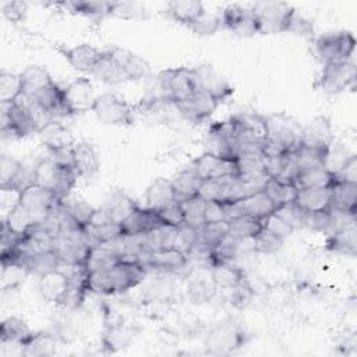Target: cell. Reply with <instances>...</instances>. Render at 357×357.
I'll return each mask as SVG.
<instances>
[{"label":"cell","mask_w":357,"mask_h":357,"mask_svg":"<svg viewBox=\"0 0 357 357\" xmlns=\"http://www.w3.org/2000/svg\"><path fill=\"white\" fill-rule=\"evenodd\" d=\"M146 275V268L131 259H120L113 265L88 272V290L96 294L114 296L137 287Z\"/></svg>","instance_id":"cell-1"},{"label":"cell","mask_w":357,"mask_h":357,"mask_svg":"<svg viewBox=\"0 0 357 357\" xmlns=\"http://www.w3.org/2000/svg\"><path fill=\"white\" fill-rule=\"evenodd\" d=\"M268 137L262 145L264 156H286L300 146L301 126L284 113L266 116Z\"/></svg>","instance_id":"cell-2"},{"label":"cell","mask_w":357,"mask_h":357,"mask_svg":"<svg viewBox=\"0 0 357 357\" xmlns=\"http://www.w3.org/2000/svg\"><path fill=\"white\" fill-rule=\"evenodd\" d=\"M312 50L322 64L350 61L356 50V38L349 31L325 32L314 40Z\"/></svg>","instance_id":"cell-3"},{"label":"cell","mask_w":357,"mask_h":357,"mask_svg":"<svg viewBox=\"0 0 357 357\" xmlns=\"http://www.w3.org/2000/svg\"><path fill=\"white\" fill-rule=\"evenodd\" d=\"M78 174L73 169H66L49 158L39 160L33 166V184L50 190L60 201L73 192Z\"/></svg>","instance_id":"cell-4"},{"label":"cell","mask_w":357,"mask_h":357,"mask_svg":"<svg viewBox=\"0 0 357 357\" xmlns=\"http://www.w3.org/2000/svg\"><path fill=\"white\" fill-rule=\"evenodd\" d=\"M250 10L252 11L259 35H275L287 32L289 24L296 8L284 1H257Z\"/></svg>","instance_id":"cell-5"},{"label":"cell","mask_w":357,"mask_h":357,"mask_svg":"<svg viewBox=\"0 0 357 357\" xmlns=\"http://www.w3.org/2000/svg\"><path fill=\"white\" fill-rule=\"evenodd\" d=\"M96 120L107 126H131L134 123V109L121 96L105 92L96 96L92 110Z\"/></svg>","instance_id":"cell-6"},{"label":"cell","mask_w":357,"mask_h":357,"mask_svg":"<svg viewBox=\"0 0 357 357\" xmlns=\"http://www.w3.org/2000/svg\"><path fill=\"white\" fill-rule=\"evenodd\" d=\"M156 82L163 96L172 105L191 96L197 91L191 67H173L162 70L156 77Z\"/></svg>","instance_id":"cell-7"},{"label":"cell","mask_w":357,"mask_h":357,"mask_svg":"<svg viewBox=\"0 0 357 357\" xmlns=\"http://www.w3.org/2000/svg\"><path fill=\"white\" fill-rule=\"evenodd\" d=\"M191 68L195 89L211 96L219 105L225 103L234 93V88L213 68V66L204 63Z\"/></svg>","instance_id":"cell-8"},{"label":"cell","mask_w":357,"mask_h":357,"mask_svg":"<svg viewBox=\"0 0 357 357\" xmlns=\"http://www.w3.org/2000/svg\"><path fill=\"white\" fill-rule=\"evenodd\" d=\"M356 75V63L353 60L324 64L317 86L328 95H336L354 88Z\"/></svg>","instance_id":"cell-9"},{"label":"cell","mask_w":357,"mask_h":357,"mask_svg":"<svg viewBox=\"0 0 357 357\" xmlns=\"http://www.w3.org/2000/svg\"><path fill=\"white\" fill-rule=\"evenodd\" d=\"M53 250L66 266H85L92 245L89 244L85 230L73 234H61L56 237Z\"/></svg>","instance_id":"cell-10"},{"label":"cell","mask_w":357,"mask_h":357,"mask_svg":"<svg viewBox=\"0 0 357 357\" xmlns=\"http://www.w3.org/2000/svg\"><path fill=\"white\" fill-rule=\"evenodd\" d=\"M229 119L233 126L237 145L244 142L264 144L266 141V116H262L257 112H241Z\"/></svg>","instance_id":"cell-11"},{"label":"cell","mask_w":357,"mask_h":357,"mask_svg":"<svg viewBox=\"0 0 357 357\" xmlns=\"http://www.w3.org/2000/svg\"><path fill=\"white\" fill-rule=\"evenodd\" d=\"M138 205L123 191L112 192L105 204L95 209V213L88 225H105L117 223L120 225Z\"/></svg>","instance_id":"cell-12"},{"label":"cell","mask_w":357,"mask_h":357,"mask_svg":"<svg viewBox=\"0 0 357 357\" xmlns=\"http://www.w3.org/2000/svg\"><path fill=\"white\" fill-rule=\"evenodd\" d=\"M220 25L237 36H254L258 33L257 20L252 11L240 4H229L220 13Z\"/></svg>","instance_id":"cell-13"},{"label":"cell","mask_w":357,"mask_h":357,"mask_svg":"<svg viewBox=\"0 0 357 357\" xmlns=\"http://www.w3.org/2000/svg\"><path fill=\"white\" fill-rule=\"evenodd\" d=\"M64 103L70 116L82 114L92 110L93 102L96 99L93 85L89 78L78 77L63 88Z\"/></svg>","instance_id":"cell-14"},{"label":"cell","mask_w":357,"mask_h":357,"mask_svg":"<svg viewBox=\"0 0 357 357\" xmlns=\"http://www.w3.org/2000/svg\"><path fill=\"white\" fill-rule=\"evenodd\" d=\"M18 202L33 216L35 222L38 223L50 213L60 199L50 190L38 184H31L20 192Z\"/></svg>","instance_id":"cell-15"},{"label":"cell","mask_w":357,"mask_h":357,"mask_svg":"<svg viewBox=\"0 0 357 357\" xmlns=\"http://www.w3.org/2000/svg\"><path fill=\"white\" fill-rule=\"evenodd\" d=\"M206 144L209 146L208 152H212L226 159H234L237 141L230 119L223 121H215L209 126Z\"/></svg>","instance_id":"cell-16"},{"label":"cell","mask_w":357,"mask_h":357,"mask_svg":"<svg viewBox=\"0 0 357 357\" xmlns=\"http://www.w3.org/2000/svg\"><path fill=\"white\" fill-rule=\"evenodd\" d=\"M173 106L187 121L192 124H202L213 114L219 103L215 102L211 96L195 91L191 96L176 102Z\"/></svg>","instance_id":"cell-17"},{"label":"cell","mask_w":357,"mask_h":357,"mask_svg":"<svg viewBox=\"0 0 357 357\" xmlns=\"http://www.w3.org/2000/svg\"><path fill=\"white\" fill-rule=\"evenodd\" d=\"M247 337L248 335L240 326L230 324L219 325L211 332L206 347L213 354H229L247 343Z\"/></svg>","instance_id":"cell-18"},{"label":"cell","mask_w":357,"mask_h":357,"mask_svg":"<svg viewBox=\"0 0 357 357\" xmlns=\"http://www.w3.org/2000/svg\"><path fill=\"white\" fill-rule=\"evenodd\" d=\"M191 166L195 169L202 180H215L226 176H237V166L234 159H226L212 152H204L197 156Z\"/></svg>","instance_id":"cell-19"},{"label":"cell","mask_w":357,"mask_h":357,"mask_svg":"<svg viewBox=\"0 0 357 357\" xmlns=\"http://www.w3.org/2000/svg\"><path fill=\"white\" fill-rule=\"evenodd\" d=\"M165 225L156 211L146 206H137L121 223V236H142Z\"/></svg>","instance_id":"cell-20"},{"label":"cell","mask_w":357,"mask_h":357,"mask_svg":"<svg viewBox=\"0 0 357 357\" xmlns=\"http://www.w3.org/2000/svg\"><path fill=\"white\" fill-rule=\"evenodd\" d=\"M110 57L119 64V67L123 70V73L127 77V81H139L149 75V64L145 59L138 56L137 53L120 47V46H112L106 49Z\"/></svg>","instance_id":"cell-21"},{"label":"cell","mask_w":357,"mask_h":357,"mask_svg":"<svg viewBox=\"0 0 357 357\" xmlns=\"http://www.w3.org/2000/svg\"><path fill=\"white\" fill-rule=\"evenodd\" d=\"M138 262H141L146 269L155 268L166 272H178L187 265L188 258L177 248H163L142 254L138 258Z\"/></svg>","instance_id":"cell-22"},{"label":"cell","mask_w":357,"mask_h":357,"mask_svg":"<svg viewBox=\"0 0 357 357\" xmlns=\"http://www.w3.org/2000/svg\"><path fill=\"white\" fill-rule=\"evenodd\" d=\"M60 53L74 70L89 74L96 63L102 59L105 50L88 43H81L73 47H63L60 49Z\"/></svg>","instance_id":"cell-23"},{"label":"cell","mask_w":357,"mask_h":357,"mask_svg":"<svg viewBox=\"0 0 357 357\" xmlns=\"http://www.w3.org/2000/svg\"><path fill=\"white\" fill-rule=\"evenodd\" d=\"M332 141V126L329 119L325 116H317L301 127L300 145L303 146L324 149L328 148Z\"/></svg>","instance_id":"cell-24"},{"label":"cell","mask_w":357,"mask_h":357,"mask_svg":"<svg viewBox=\"0 0 357 357\" xmlns=\"http://www.w3.org/2000/svg\"><path fill=\"white\" fill-rule=\"evenodd\" d=\"M326 250L354 257L357 251V230H356V219L347 220L336 227L326 238Z\"/></svg>","instance_id":"cell-25"},{"label":"cell","mask_w":357,"mask_h":357,"mask_svg":"<svg viewBox=\"0 0 357 357\" xmlns=\"http://www.w3.org/2000/svg\"><path fill=\"white\" fill-rule=\"evenodd\" d=\"M331 187H307L298 188L294 199L304 213H315L331 209Z\"/></svg>","instance_id":"cell-26"},{"label":"cell","mask_w":357,"mask_h":357,"mask_svg":"<svg viewBox=\"0 0 357 357\" xmlns=\"http://www.w3.org/2000/svg\"><path fill=\"white\" fill-rule=\"evenodd\" d=\"M331 209L356 216L357 213V183L335 181L331 187Z\"/></svg>","instance_id":"cell-27"},{"label":"cell","mask_w":357,"mask_h":357,"mask_svg":"<svg viewBox=\"0 0 357 357\" xmlns=\"http://www.w3.org/2000/svg\"><path fill=\"white\" fill-rule=\"evenodd\" d=\"M74 153H75V172L78 177L91 178L99 172L100 160L92 144L84 142V141L75 142Z\"/></svg>","instance_id":"cell-28"},{"label":"cell","mask_w":357,"mask_h":357,"mask_svg":"<svg viewBox=\"0 0 357 357\" xmlns=\"http://www.w3.org/2000/svg\"><path fill=\"white\" fill-rule=\"evenodd\" d=\"M144 198H145V206L153 211H159L163 206L177 201L170 180L163 177L155 178L148 185V188L145 190Z\"/></svg>","instance_id":"cell-29"},{"label":"cell","mask_w":357,"mask_h":357,"mask_svg":"<svg viewBox=\"0 0 357 357\" xmlns=\"http://www.w3.org/2000/svg\"><path fill=\"white\" fill-rule=\"evenodd\" d=\"M61 266V261L57 257L54 250H46L39 251L36 254L29 255L22 262V269L26 273L35 275L38 278H43L52 272L59 271Z\"/></svg>","instance_id":"cell-30"},{"label":"cell","mask_w":357,"mask_h":357,"mask_svg":"<svg viewBox=\"0 0 357 357\" xmlns=\"http://www.w3.org/2000/svg\"><path fill=\"white\" fill-rule=\"evenodd\" d=\"M170 183L174 190L177 201H184L198 195V190L201 187L202 178L198 176V173L190 163V166L176 173L170 180Z\"/></svg>","instance_id":"cell-31"},{"label":"cell","mask_w":357,"mask_h":357,"mask_svg":"<svg viewBox=\"0 0 357 357\" xmlns=\"http://www.w3.org/2000/svg\"><path fill=\"white\" fill-rule=\"evenodd\" d=\"M33 332L26 322L18 317H8L0 326V344H13L20 349L32 337Z\"/></svg>","instance_id":"cell-32"},{"label":"cell","mask_w":357,"mask_h":357,"mask_svg":"<svg viewBox=\"0 0 357 357\" xmlns=\"http://www.w3.org/2000/svg\"><path fill=\"white\" fill-rule=\"evenodd\" d=\"M20 77L22 84V95L28 98L56 82L49 71L42 66H28L20 73Z\"/></svg>","instance_id":"cell-33"},{"label":"cell","mask_w":357,"mask_h":357,"mask_svg":"<svg viewBox=\"0 0 357 357\" xmlns=\"http://www.w3.org/2000/svg\"><path fill=\"white\" fill-rule=\"evenodd\" d=\"M205 7L201 1L185 0V1H170L166 7V14L170 20L185 25L187 28L205 13Z\"/></svg>","instance_id":"cell-34"},{"label":"cell","mask_w":357,"mask_h":357,"mask_svg":"<svg viewBox=\"0 0 357 357\" xmlns=\"http://www.w3.org/2000/svg\"><path fill=\"white\" fill-rule=\"evenodd\" d=\"M89 75H92L95 79L107 85H119L127 81L126 74L119 67V64L110 57L106 49L102 59L96 63V66L92 68Z\"/></svg>","instance_id":"cell-35"},{"label":"cell","mask_w":357,"mask_h":357,"mask_svg":"<svg viewBox=\"0 0 357 357\" xmlns=\"http://www.w3.org/2000/svg\"><path fill=\"white\" fill-rule=\"evenodd\" d=\"M59 6L64 7L71 14L84 15L88 18H103L112 15L113 1H91V0H75V1H63Z\"/></svg>","instance_id":"cell-36"},{"label":"cell","mask_w":357,"mask_h":357,"mask_svg":"<svg viewBox=\"0 0 357 357\" xmlns=\"http://www.w3.org/2000/svg\"><path fill=\"white\" fill-rule=\"evenodd\" d=\"M336 181L333 173H331L324 166H311L298 170L296 177V187L297 188H307V187H332Z\"/></svg>","instance_id":"cell-37"},{"label":"cell","mask_w":357,"mask_h":357,"mask_svg":"<svg viewBox=\"0 0 357 357\" xmlns=\"http://www.w3.org/2000/svg\"><path fill=\"white\" fill-rule=\"evenodd\" d=\"M241 240L233 237L231 234H226L220 241H218L209 252V264L211 266L219 264H229L231 262L240 252Z\"/></svg>","instance_id":"cell-38"},{"label":"cell","mask_w":357,"mask_h":357,"mask_svg":"<svg viewBox=\"0 0 357 357\" xmlns=\"http://www.w3.org/2000/svg\"><path fill=\"white\" fill-rule=\"evenodd\" d=\"M60 205L75 222H78L84 227L91 222L96 209L92 205H89L82 197L75 195L73 192L63 198L60 201Z\"/></svg>","instance_id":"cell-39"},{"label":"cell","mask_w":357,"mask_h":357,"mask_svg":"<svg viewBox=\"0 0 357 357\" xmlns=\"http://www.w3.org/2000/svg\"><path fill=\"white\" fill-rule=\"evenodd\" d=\"M227 226L229 234L241 241H245L251 240L262 229L264 222L248 215H237L227 220Z\"/></svg>","instance_id":"cell-40"},{"label":"cell","mask_w":357,"mask_h":357,"mask_svg":"<svg viewBox=\"0 0 357 357\" xmlns=\"http://www.w3.org/2000/svg\"><path fill=\"white\" fill-rule=\"evenodd\" d=\"M211 278L216 287L226 290L234 289L243 279H245L243 271L237 266L230 265V262L211 266Z\"/></svg>","instance_id":"cell-41"},{"label":"cell","mask_w":357,"mask_h":357,"mask_svg":"<svg viewBox=\"0 0 357 357\" xmlns=\"http://www.w3.org/2000/svg\"><path fill=\"white\" fill-rule=\"evenodd\" d=\"M39 279H40L39 289H40L43 297L56 304L67 286V282H68L67 273L59 269V271L52 272Z\"/></svg>","instance_id":"cell-42"},{"label":"cell","mask_w":357,"mask_h":357,"mask_svg":"<svg viewBox=\"0 0 357 357\" xmlns=\"http://www.w3.org/2000/svg\"><path fill=\"white\" fill-rule=\"evenodd\" d=\"M297 190L298 188L294 184H284L272 177L266 181V184L264 187V192L269 197V199L273 202L276 209L282 205L294 202Z\"/></svg>","instance_id":"cell-43"},{"label":"cell","mask_w":357,"mask_h":357,"mask_svg":"<svg viewBox=\"0 0 357 357\" xmlns=\"http://www.w3.org/2000/svg\"><path fill=\"white\" fill-rule=\"evenodd\" d=\"M250 241H252V248L255 252L271 255L282 250L284 238L266 226H262V229Z\"/></svg>","instance_id":"cell-44"},{"label":"cell","mask_w":357,"mask_h":357,"mask_svg":"<svg viewBox=\"0 0 357 357\" xmlns=\"http://www.w3.org/2000/svg\"><path fill=\"white\" fill-rule=\"evenodd\" d=\"M1 222L18 234H25L36 223L33 216L20 202H17V205L7 212Z\"/></svg>","instance_id":"cell-45"},{"label":"cell","mask_w":357,"mask_h":357,"mask_svg":"<svg viewBox=\"0 0 357 357\" xmlns=\"http://www.w3.org/2000/svg\"><path fill=\"white\" fill-rule=\"evenodd\" d=\"M22 95L20 74L6 70L0 71V103H13Z\"/></svg>","instance_id":"cell-46"},{"label":"cell","mask_w":357,"mask_h":357,"mask_svg":"<svg viewBox=\"0 0 357 357\" xmlns=\"http://www.w3.org/2000/svg\"><path fill=\"white\" fill-rule=\"evenodd\" d=\"M54 353L53 337L46 332H33L32 337L21 347L22 356H50Z\"/></svg>","instance_id":"cell-47"},{"label":"cell","mask_w":357,"mask_h":357,"mask_svg":"<svg viewBox=\"0 0 357 357\" xmlns=\"http://www.w3.org/2000/svg\"><path fill=\"white\" fill-rule=\"evenodd\" d=\"M39 135L42 137V141L45 146H59V145H67V144H74L71 141V135L66 127H63L60 123L56 120H52L47 123L40 131Z\"/></svg>","instance_id":"cell-48"},{"label":"cell","mask_w":357,"mask_h":357,"mask_svg":"<svg viewBox=\"0 0 357 357\" xmlns=\"http://www.w3.org/2000/svg\"><path fill=\"white\" fill-rule=\"evenodd\" d=\"M178 202L181 204V208L184 212V223L194 229H199L205 223V219H204L205 201L197 195Z\"/></svg>","instance_id":"cell-49"},{"label":"cell","mask_w":357,"mask_h":357,"mask_svg":"<svg viewBox=\"0 0 357 357\" xmlns=\"http://www.w3.org/2000/svg\"><path fill=\"white\" fill-rule=\"evenodd\" d=\"M353 153H349L347 149L336 142L335 139L329 144L328 149H326V153H325V160H324V167L328 169L331 173L336 174L342 166L349 160V158L351 156Z\"/></svg>","instance_id":"cell-50"},{"label":"cell","mask_w":357,"mask_h":357,"mask_svg":"<svg viewBox=\"0 0 357 357\" xmlns=\"http://www.w3.org/2000/svg\"><path fill=\"white\" fill-rule=\"evenodd\" d=\"M229 233L227 222H212L204 223L198 229V241L204 243L209 248H212L218 241H220Z\"/></svg>","instance_id":"cell-51"},{"label":"cell","mask_w":357,"mask_h":357,"mask_svg":"<svg viewBox=\"0 0 357 357\" xmlns=\"http://www.w3.org/2000/svg\"><path fill=\"white\" fill-rule=\"evenodd\" d=\"M47 158L54 162L56 165L75 170V153H74V144L59 145V146H47Z\"/></svg>","instance_id":"cell-52"},{"label":"cell","mask_w":357,"mask_h":357,"mask_svg":"<svg viewBox=\"0 0 357 357\" xmlns=\"http://www.w3.org/2000/svg\"><path fill=\"white\" fill-rule=\"evenodd\" d=\"M24 165L13 156H0V188H8L20 174Z\"/></svg>","instance_id":"cell-53"},{"label":"cell","mask_w":357,"mask_h":357,"mask_svg":"<svg viewBox=\"0 0 357 357\" xmlns=\"http://www.w3.org/2000/svg\"><path fill=\"white\" fill-rule=\"evenodd\" d=\"M194 33L201 36H209L216 33L219 29H222L219 14H212L205 11L202 15H199L190 26Z\"/></svg>","instance_id":"cell-54"},{"label":"cell","mask_w":357,"mask_h":357,"mask_svg":"<svg viewBox=\"0 0 357 357\" xmlns=\"http://www.w3.org/2000/svg\"><path fill=\"white\" fill-rule=\"evenodd\" d=\"M273 213L276 216H279L283 222H286L293 230L304 227V216H305V213L298 206H296L294 202L279 206Z\"/></svg>","instance_id":"cell-55"},{"label":"cell","mask_w":357,"mask_h":357,"mask_svg":"<svg viewBox=\"0 0 357 357\" xmlns=\"http://www.w3.org/2000/svg\"><path fill=\"white\" fill-rule=\"evenodd\" d=\"M156 212L165 225H169L173 227H180L184 225V212L178 201H174Z\"/></svg>","instance_id":"cell-56"},{"label":"cell","mask_w":357,"mask_h":357,"mask_svg":"<svg viewBox=\"0 0 357 357\" xmlns=\"http://www.w3.org/2000/svg\"><path fill=\"white\" fill-rule=\"evenodd\" d=\"M197 241H198V229L187 226L185 223L177 227V238H176L174 248L183 251L187 255V252L195 245Z\"/></svg>","instance_id":"cell-57"},{"label":"cell","mask_w":357,"mask_h":357,"mask_svg":"<svg viewBox=\"0 0 357 357\" xmlns=\"http://www.w3.org/2000/svg\"><path fill=\"white\" fill-rule=\"evenodd\" d=\"M314 31H315L314 21L300 15L296 11L293 18H291V21H290V24H289V28H287L286 33H293V35L303 36V38H312L314 36Z\"/></svg>","instance_id":"cell-58"},{"label":"cell","mask_w":357,"mask_h":357,"mask_svg":"<svg viewBox=\"0 0 357 357\" xmlns=\"http://www.w3.org/2000/svg\"><path fill=\"white\" fill-rule=\"evenodd\" d=\"M144 10L139 7L137 3H130V1H113L112 7V15L119 17V18H137L139 14H142Z\"/></svg>","instance_id":"cell-59"},{"label":"cell","mask_w":357,"mask_h":357,"mask_svg":"<svg viewBox=\"0 0 357 357\" xmlns=\"http://www.w3.org/2000/svg\"><path fill=\"white\" fill-rule=\"evenodd\" d=\"M204 219H205V223L223 222V220H226V212H225L223 204H222V202H218V201L205 202ZM226 222H227V220H226Z\"/></svg>","instance_id":"cell-60"},{"label":"cell","mask_w":357,"mask_h":357,"mask_svg":"<svg viewBox=\"0 0 357 357\" xmlns=\"http://www.w3.org/2000/svg\"><path fill=\"white\" fill-rule=\"evenodd\" d=\"M26 11V4L22 1H8L3 6L4 17L11 22H20Z\"/></svg>","instance_id":"cell-61"},{"label":"cell","mask_w":357,"mask_h":357,"mask_svg":"<svg viewBox=\"0 0 357 357\" xmlns=\"http://www.w3.org/2000/svg\"><path fill=\"white\" fill-rule=\"evenodd\" d=\"M337 181H350L357 183V159L354 155L349 158V160L342 166V169L335 174Z\"/></svg>","instance_id":"cell-62"},{"label":"cell","mask_w":357,"mask_h":357,"mask_svg":"<svg viewBox=\"0 0 357 357\" xmlns=\"http://www.w3.org/2000/svg\"><path fill=\"white\" fill-rule=\"evenodd\" d=\"M264 226H266L268 229L273 230L275 233H278V234H279L280 237H283V238H286L287 236H290L291 231H293V229H291L286 222H283L279 216H276L275 213H272L269 218H266V219L264 220Z\"/></svg>","instance_id":"cell-63"}]
</instances>
